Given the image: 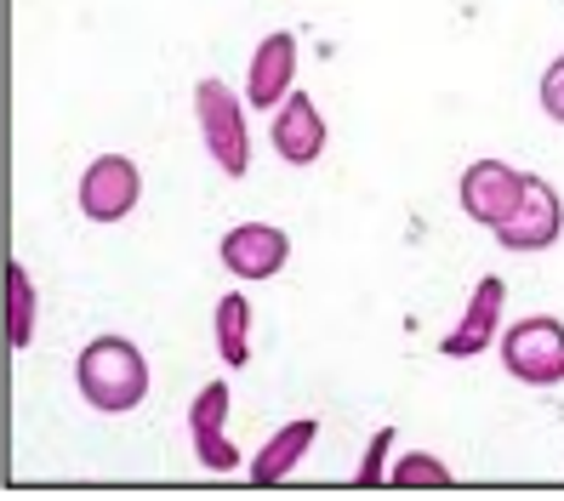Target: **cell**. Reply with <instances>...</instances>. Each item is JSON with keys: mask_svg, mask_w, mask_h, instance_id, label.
<instances>
[{"mask_svg": "<svg viewBox=\"0 0 564 501\" xmlns=\"http://www.w3.org/2000/svg\"><path fill=\"white\" fill-rule=\"evenodd\" d=\"M143 199V172L126 154H97L80 172V217L86 222H126Z\"/></svg>", "mask_w": 564, "mask_h": 501, "instance_id": "cell-5", "label": "cell"}, {"mask_svg": "<svg viewBox=\"0 0 564 501\" xmlns=\"http://www.w3.org/2000/svg\"><path fill=\"white\" fill-rule=\"evenodd\" d=\"M536 97H542V115L553 120V126H564V52L542 69V86H536Z\"/></svg>", "mask_w": 564, "mask_h": 501, "instance_id": "cell-17", "label": "cell"}, {"mask_svg": "<svg viewBox=\"0 0 564 501\" xmlns=\"http://www.w3.org/2000/svg\"><path fill=\"white\" fill-rule=\"evenodd\" d=\"M269 143H274V154H280L285 165H314V160L325 154L330 126H325V115H319V104H314L308 91H291L285 104L274 109Z\"/></svg>", "mask_w": 564, "mask_h": 501, "instance_id": "cell-11", "label": "cell"}, {"mask_svg": "<svg viewBox=\"0 0 564 501\" xmlns=\"http://www.w3.org/2000/svg\"><path fill=\"white\" fill-rule=\"evenodd\" d=\"M296 91V35L291 29H274L262 35L257 52H251V69H246V104L251 109H280L285 97Z\"/></svg>", "mask_w": 564, "mask_h": 501, "instance_id": "cell-10", "label": "cell"}, {"mask_svg": "<svg viewBox=\"0 0 564 501\" xmlns=\"http://www.w3.org/2000/svg\"><path fill=\"white\" fill-rule=\"evenodd\" d=\"M217 257H223V269L235 274V280H246V285L274 280L285 262H291V233L274 228V222H235V228L223 233Z\"/></svg>", "mask_w": 564, "mask_h": 501, "instance_id": "cell-7", "label": "cell"}, {"mask_svg": "<svg viewBox=\"0 0 564 501\" xmlns=\"http://www.w3.org/2000/svg\"><path fill=\"white\" fill-rule=\"evenodd\" d=\"M524 177L530 172H513L508 160H474L468 172H462L456 183V199H462V211H468L479 228H502L519 206V194H524Z\"/></svg>", "mask_w": 564, "mask_h": 501, "instance_id": "cell-6", "label": "cell"}, {"mask_svg": "<svg viewBox=\"0 0 564 501\" xmlns=\"http://www.w3.org/2000/svg\"><path fill=\"white\" fill-rule=\"evenodd\" d=\"M212 337H217V353H223L228 371H240V364L251 359V296H240V291L217 296Z\"/></svg>", "mask_w": 564, "mask_h": 501, "instance_id": "cell-13", "label": "cell"}, {"mask_svg": "<svg viewBox=\"0 0 564 501\" xmlns=\"http://www.w3.org/2000/svg\"><path fill=\"white\" fill-rule=\"evenodd\" d=\"M246 91L228 80H200L194 86V120H200V143L217 160L223 177H246L251 172V126H246Z\"/></svg>", "mask_w": 564, "mask_h": 501, "instance_id": "cell-2", "label": "cell"}, {"mask_svg": "<svg viewBox=\"0 0 564 501\" xmlns=\"http://www.w3.org/2000/svg\"><path fill=\"white\" fill-rule=\"evenodd\" d=\"M502 371L524 388H558L564 382V319L553 314H530V319H513L502 330Z\"/></svg>", "mask_w": 564, "mask_h": 501, "instance_id": "cell-3", "label": "cell"}, {"mask_svg": "<svg viewBox=\"0 0 564 501\" xmlns=\"http://www.w3.org/2000/svg\"><path fill=\"white\" fill-rule=\"evenodd\" d=\"M75 388L97 416H126L149 399V359L131 337H91L75 359Z\"/></svg>", "mask_w": 564, "mask_h": 501, "instance_id": "cell-1", "label": "cell"}, {"mask_svg": "<svg viewBox=\"0 0 564 501\" xmlns=\"http://www.w3.org/2000/svg\"><path fill=\"white\" fill-rule=\"evenodd\" d=\"M319 439V422L314 416H291L285 427H274L262 450L251 456V484H285L296 473V461H303Z\"/></svg>", "mask_w": 564, "mask_h": 501, "instance_id": "cell-12", "label": "cell"}, {"mask_svg": "<svg viewBox=\"0 0 564 501\" xmlns=\"http://www.w3.org/2000/svg\"><path fill=\"white\" fill-rule=\"evenodd\" d=\"M388 456H393V427H377L371 445H365V456H359L354 484H365V490H371V484H388V467H393Z\"/></svg>", "mask_w": 564, "mask_h": 501, "instance_id": "cell-16", "label": "cell"}, {"mask_svg": "<svg viewBox=\"0 0 564 501\" xmlns=\"http://www.w3.org/2000/svg\"><path fill=\"white\" fill-rule=\"evenodd\" d=\"M388 484H393V490H451L456 473H451L434 450H405V456H393Z\"/></svg>", "mask_w": 564, "mask_h": 501, "instance_id": "cell-15", "label": "cell"}, {"mask_svg": "<svg viewBox=\"0 0 564 501\" xmlns=\"http://www.w3.org/2000/svg\"><path fill=\"white\" fill-rule=\"evenodd\" d=\"M35 319H41V296H35V274L12 257L7 262V342L23 353L35 342Z\"/></svg>", "mask_w": 564, "mask_h": 501, "instance_id": "cell-14", "label": "cell"}, {"mask_svg": "<svg viewBox=\"0 0 564 501\" xmlns=\"http://www.w3.org/2000/svg\"><path fill=\"white\" fill-rule=\"evenodd\" d=\"M502 303H508V285L485 274L474 291H468V308H462L456 330H445L440 353L445 359H479L490 342H502Z\"/></svg>", "mask_w": 564, "mask_h": 501, "instance_id": "cell-9", "label": "cell"}, {"mask_svg": "<svg viewBox=\"0 0 564 501\" xmlns=\"http://www.w3.org/2000/svg\"><path fill=\"white\" fill-rule=\"evenodd\" d=\"M558 233H564V199H558V188L547 177H524V194H519L513 217L496 228V246L513 251V257H536V251L558 246Z\"/></svg>", "mask_w": 564, "mask_h": 501, "instance_id": "cell-4", "label": "cell"}, {"mask_svg": "<svg viewBox=\"0 0 564 501\" xmlns=\"http://www.w3.org/2000/svg\"><path fill=\"white\" fill-rule=\"evenodd\" d=\"M228 405H235L228 382L200 388L194 405H188V445H194V461H200L206 473H235L240 467V450H235V439H228Z\"/></svg>", "mask_w": 564, "mask_h": 501, "instance_id": "cell-8", "label": "cell"}]
</instances>
